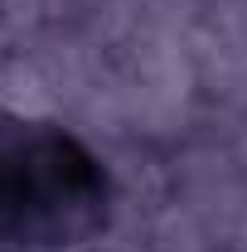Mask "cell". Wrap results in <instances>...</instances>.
Wrapping results in <instances>:
<instances>
[{
	"instance_id": "cell-1",
	"label": "cell",
	"mask_w": 247,
	"mask_h": 252,
	"mask_svg": "<svg viewBox=\"0 0 247 252\" xmlns=\"http://www.w3.org/2000/svg\"><path fill=\"white\" fill-rule=\"evenodd\" d=\"M102 209V175L68 136L30 122H0V233L59 248L88 233Z\"/></svg>"
}]
</instances>
